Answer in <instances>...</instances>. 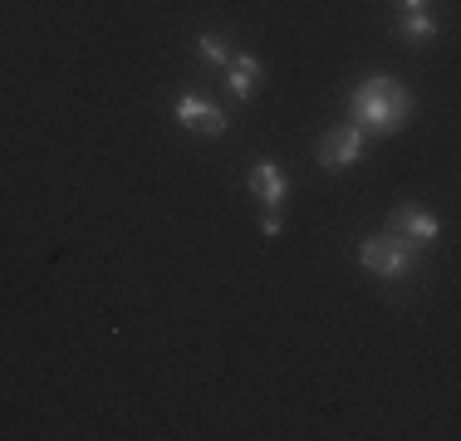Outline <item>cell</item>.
Returning a JSON list of instances; mask_svg holds the SVG:
<instances>
[{
  "mask_svg": "<svg viewBox=\"0 0 461 441\" xmlns=\"http://www.w3.org/2000/svg\"><path fill=\"white\" fill-rule=\"evenodd\" d=\"M348 113H354V128H364L368 138H388V132H402L412 118V94L388 74H368L364 84L348 98Z\"/></svg>",
  "mask_w": 461,
  "mask_h": 441,
  "instance_id": "cell-1",
  "label": "cell"
},
{
  "mask_svg": "<svg viewBox=\"0 0 461 441\" xmlns=\"http://www.w3.org/2000/svg\"><path fill=\"white\" fill-rule=\"evenodd\" d=\"M358 260H364V270L368 274H383V280H402V274H412V265L417 256L402 240H393V236H368L364 246H358Z\"/></svg>",
  "mask_w": 461,
  "mask_h": 441,
  "instance_id": "cell-2",
  "label": "cell"
},
{
  "mask_svg": "<svg viewBox=\"0 0 461 441\" xmlns=\"http://www.w3.org/2000/svg\"><path fill=\"white\" fill-rule=\"evenodd\" d=\"M388 236L402 240V246L412 250V256H422V250L437 246V236H442V226H437L432 212H422V206H398L388 220Z\"/></svg>",
  "mask_w": 461,
  "mask_h": 441,
  "instance_id": "cell-3",
  "label": "cell"
},
{
  "mask_svg": "<svg viewBox=\"0 0 461 441\" xmlns=\"http://www.w3.org/2000/svg\"><path fill=\"white\" fill-rule=\"evenodd\" d=\"M364 142H368V132H364V128L344 123V128L324 132V142H320V162H324L329 172H344V167H354V162L364 158Z\"/></svg>",
  "mask_w": 461,
  "mask_h": 441,
  "instance_id": "cell-4",
  "label": "cell"
},
{
  "mask_svg": "<svg viewBox=\"0 0 461 441\" xmlns=\"http://www.w3.org/2000/svg\"><path fill=\"white\" fill-rule=\"evenodd\" d=\"M177 123L186 132H206V138H221L226 132V113L216 104H206L202 94H186L182 104H177Z\"/></svg>",
  "mask_w": 461,
  "mask_h": 441,
  "instance_id": "cell-5",
  "label": "cell"
},
{
  "mask_svg": "<svg viewBox=\"0 0 461 441\" xmlns=\"http://www.w3.org/2000/svg\"><path fill=\"white\" fill-rule=\"evenodd\" d=\"M246 182H250V192H256L260 202L276 206V212H280V202H285V192H290V182H285V172L276 167V162H256Z\"/></svg>",
  "mask_w": 461,
  "mask_h": 441,
  "instance_id": "cell-6",
  "label": "cell"
},
{
  "mask_svg": "<svg viewBox=\"0 0 461 441\" xmlns=\"http://www.w3.org/2000/svg\"><path fill=\"white\" fill-rule=\"evenodd\" d=\"M256 84H260V59H256V54H230L226 88L236 94V104H246V98L256 94Z\"/></svg>",
  "mask_w": 461,
  "mask_h": 441,
  "instance_id": "cell-7",
  "label": "cell"
},
{
  "mask_svg": "<svg viewBox=\"0 0 461 441\" xmlns=\"http://www.w3.org/2000/svg\"><path fill=\"white\" fill-rule=\"evenodd\" d=\"M402 40H437V20L422 15V10H408V20H402Z\"/></svg>",
  "mask_w": 461,
  "mask_h": 441,
  "instance_id": "cell-8",
  "label": "cell"
},
{
  "mask_svg": "<svg viewBox=\"0 0 461 441\" xmlns=\"http://www.w3.org/2000/svg\"><path fill=\"white\" fill-rule=\"evenodd\" d=\"M196 50H202L206 64H221V69L230 64V44H226L221 35H196Z\"/></svg>",
  "mask_w": 461,
  "mask_h": 441,
  "instance_id": "cell-9",
  "label": "cell"
},
{
  "mask_svg": "<svg viewBox=\"0 0 461 441\" xmlns=\"http://www.w3.org/2000/svg\"><path fill=\"white\" fill-rule=\"evenodd\" d=\"M260 230H266L270 240H276L280 230H285V226H280V212H276V206H270V212H266V220H260Z\"/></svg>",
  "mask_w": 461,
  "mask_h": 441,
  "instance_id": "cell-10",
  "label": "cell"
},
{
  "mask_svg": "<svg viewBox=\"0 0 461 441\" xmlns=\"http://www.w3.org/2000/svg\"><path fill=\"white\" fill-rule=\"evenodd\" d=\"M398 5H402V10H422L427 0H398Z\"/></svg>",
  "mask_w": 461,
  "mask_h": 441,
  "instance_id": "cell-11",
  "label": "cell"
}]
</instances>
